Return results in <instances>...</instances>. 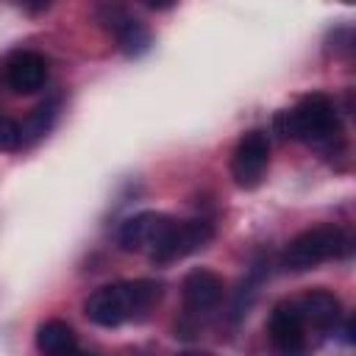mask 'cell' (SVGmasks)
<instances>
[{
  "label": "cell",
  "mask_w": 356,
  "mask_h": 356,
  "mask_svg": "<svg viewBox=\"0 0 356 356\" xmlns=\"http://www.w3.org/2000/svg\"><path fill=\"white\" fill-rule=\"evenodd\" d=\"M303 323L320 328V331H331L339 320H342V303L334 292L325 289H312L309 295H303V300L298 303Z\"/></svg>",
  "instance_id": "cell-11"
},
{
  "label": "cell",
  "mask_w": 356,
  "mask_h": 356,
  "mask_svg": "<svg viewBox=\"0 0 356 356\" xmlns=\"http://www.w3.org/2000/svg\"><path fill=\"white\" fill-rule=\"evenodd\" d=\"M36 345L47 356H64V353L78 350L75 331L64 320H47V323H42L36 328Z\"/></svg>",
  "instance_id": "cell-12"
},
{
  "label": "cell",
  "mask_w": 356,
  "mask_h": 356,
  "mask_svg": "<svg viewBox=\"0 0 356 356\" xmlns=\"http://www.w3.org/2000/svg\"><path fill=\"white\" fill-rule=\"evenodd\" d=\"M6 81L19 95L39 92L47 81V61L33 50H17L6 61Z\"/></svg>",
  "instance_id": "cell-9"
},
{
  "label": "cell",
  "mask_w": 356,
  "mask_h": 356,
  "mask_svg": "<svg viewBox=\"0 0 356 356\" xmlns=\"http://www.w3.org/2000/svg\"><path fill=\"white\" fill-rule=\"evenodd\" d=\"M103 17H106V25L114 33V39H117V44L122 47L125 56H142L150 47V31L139 19L125 14L122 8L108 6V8H103Z\"/></svg>",
  "instance_id": "cell-10"
},
{
  "label": "cell",
  "mask_w": 356,
  "mask_h": 356,
  "mask_svg": "<svg viewBox=\"0 0 356 356\" xmlns=\"http://www.w3.org/2000/svg\"><path fill=\"white\" fill-rule=\"evenodd\" d=\"M19 145V125L8 117H0V150H11Z\"/></svg>",
  "instance_id": "cell-15"
},
{
  "label": "cell",
  "mask_w": 356,
  "mask_h": 356,
  "mask_svg": "<svg viewBox=\"0 0 356 356\" xmlns=\"http://www.w3.org/2000/svg\"><path fill=\"white\" fill-rule=\"evenodd\" d=\"M172 225V220L167 214L159 211H139L134 217H128L120 225L117 242L122 250L128 253H142V250H153L159 245V239L167 234V228Z\"/></svg>",
  "instance_id": "cell-6"
},
{
  "label": "cell",
  "mask_w": 356,
  "mask_h": 356,
  "mask_svg": "<svg viewBox=\"0 0 356 356\" xmlns=\"http://www.w3.org/2000/svg\"><path fill=\"white\" fill-rule=\"evenodd\" d=\"M270 167V139L264 131H248L231 156V175L236 186L256 189Z\"/></svg>",
  "instance_id": "cell-4"
},
{
  "label": "cell",
  "mask_w": 356,
  "mask_h": 356,
  "mask_svg": "<svg viewBox=\"0 0 356 356\" xmlns=\"http://www.w3.org/2000/svg\"><path fill=\"white\" fill-rule=\"evenodd\" d=\"M161 298V284L159 281H128V284H108L100 286L89 295L86 300V317L95 325L114 328L131 317H142L150 312Z\"/></svg>",
  "instance_id": "cell-1"
},
{
  "label": "cell",
  "mask_w": 356,
  "mask_h": 356,
  "mask_svg": "<svg viewBox=\"0 0 356 356\" xmlns=\"http://www.w3.org/2000/svg\"><path fill=\"white\" fill-rule=\"evenodd\" d=\"M181 292H184V306H186V312H192V314H206V312H211V309L222 300L225 284H222V278H220L217 273H211V270H206V267H197V270H192V273L184 278Z\"/></svg>",
  "instance_id": "cell-8"
},
{
  "label": "cell",
  "mask_w": 356,
  "mask_h": 356,
  "mask_svg": "<svg viewBox=\"0 0 356 356\" xmlns=\"http://www.w3.org/2000/svg\"><path fill=\"white\" fill-rule=\"evenodd\" d=\"M348 250V236L339 225H317L303 234H298L286 250H284V264L295 273L312 270L328 259H337Z\"/></svg>",
  "instance_id": "cell-3"
},
{
  "label": "cell",
  "mask_w": 356,
  "mask_h": 356,
  "mask_svg": "<svg viewBox=\"0 0 356 356\" xmlns=\"http://www.w3.org/2000/svg\"><path fill=\"white\" fill-rule=\"evenodd\" d=\"M261 275H264L261 264H256V267L248 273V278L242 281V286H239V292H236V300H234V306H231V320H239V317H245V314H248L250 303H253V300H256V295H259Z\"/></svg>",
  "instance_id": "cell-14"
},
{
  "label": "cell",
  "mask_w": 356,
  "mask_h": 356,
  "mask_svg": "<svg viewBox=\"0 0 356 356\" xmlns=\"http://www.w3.org/2000/svg\"><path fill=\"white\" fill-rule=\"evenodd\" d=\"M270 339L284 356H298L306 345V323L300 317L298 303L275 306L270 317Z\"/></svg>",
  "instance_id": "cell-7"
},
{
  "label": "cell",
  "mask_w": 356,
  "mask_h": 356,
  "mask_svg": "<svg viewBox=\"0 0 356 356\" xmlns=\"http://www.w3.org/2000/svg\"><path fill=\"white\" fill-rule=\"evenodd\" d=\"M178 356H211V353H206V350H184Z\"/></svg>",
  "instance_id": "cell-16"
},
{
  "label": "cell",
  "mask_w": 356,
  "mask_h": 356,
  "mask_svg": "<svg viewBox=\"0 0 356 356\" xmlns=\"http://www.w3.org/2000/svg\"><path fill=\"white\" fill-rule=\"evenodd\" d=\"M278 125H281L284 136H295V139L309 142V145L325 142L339 131L337 108L320 92L300 97L295 108H289V111H284L278 117Z\"/></svg>",
  "instance_id": "cell-2"
},
{
  "label": "cell",
  "mask_w": 356,
  "mask_h": 356,
  "mask_svg": "<svg viewBox=\"0 0 356 356\" xmlns=\"http://www.w3.org/2000/svg\"><path fill=\"white\" fill-rule=\"evenodd\" d=\"M53 120H56V100L42 103V106L19 125V145H31V142H36L39 136H44V134L50 131Z\"/></svg>",
  "instance_id": "cell-13"
},
{
  "label": "cell",
  "mask_w": 356,
  "mask_h": 356,
  "mask_svg": "<svg viewBox=\"0 0 356 356\" xmlns=\"http://www.w3.org/2000/svg\"><path fill=\"white\" fill-rule=\"evenodd\" d=\"M214 236V225L206 220H186V222H175L167 228V234L159 239V245L150 250L153 261L167 264V261H178L200 248H206Z\"/></svg>",
  "instance_id": "cell-5"
},
{
  "label": "cell",
  "mask_w": 356,
  "mask_h": 356,
  "mask_svg": "<svg viewBox=\"0 0 356 356\" xmlns=\"http://www.w3.org/2000/svg\"><path fill=\"white\" fill-rule=\"evenodd\" d=\"M64 356H86V353H81V350H72V353H64Z\"/></svg>",
  "instance_id": "cell-17"
}]
</instances>
